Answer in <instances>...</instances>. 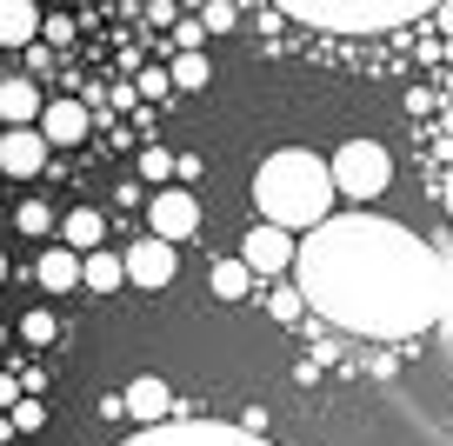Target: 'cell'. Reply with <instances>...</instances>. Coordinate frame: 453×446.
Instances as JSON below:
<instances>
[{"instance_id": "6da1fadb", "label": "cell", "mask_w": 453, "mask_h": 446, "mask_svg": "<svg viewBox=\"0 0 453 446\" xmlns=\"http://www.w3.org/2000/svg\"><path fill=\"white\" fill-rule=\"evenodd\" d=\"M300 300L313 313H326L347 334H420L426 320H440V260L426 253V240H413L407 227L373 220V213H347L326 220L300 240L294 253Z\"/></svg>"}, {"instance_id": "7a4b0ae2", "label": "cell", "mask_w": 453, "mask_h": 446, "mask_svg": "<svg viewBox=\"0 0 453 446\" xmlns=\"http://www.w3.org/2000/svg\"><path fill=\"white\" fill-rule=\"evenodd\" d=\"M334 173H326L320 154H307V147H280V154L260 160L254 173V207L267 227H280V234H313V227L334 220Z\"/></svg>"}, {"instance_id": "3957f363", "label": "cell", "mask_w": 453, "mask_h": 446, "mask_svg": "<svg viewBox=\"0 0 453 446\" xmlns=\"http://www.w3.org/2000/svg\"><path fill=\"white\" fill-rule=\"evenodd\" d=\"M326 173H334L340 200L367 207V200H380L387 187H394V154H387L380 140H340V154L326 160Z\"/></svg>"}, {"instance_id": "277c9868", "label": "cell", "mask_w": 453, "mask_h": 446, "mask_svg": "<svg viewBox=\"0 0 453 446\" xmlns=\"http://www.w3.org/2000/svg\"><path fill=\"white\" fill-rule=\"evenodd\" d=\"M287 20H300V27H400V20H413V7H334V0H294L287 7Z\"/></svg>"}, {"instance_id": "5b68a950", "label": "cell", "mask_w": 453, "mask_h": 446, "mask_svg": "<svg viewBox=\"0 0 453 446\" xmlns=\"http://www.w3.org/2000/svg\"><path fill=\"white\" fill-rule=\"evenodd\" d=\"M127 446H267V440H254V433H241V427H207V419H167V427L141 433V440H127Z\"/></svg>"}, {"instance_id": "8992f818", "label": "cell", "mask_w": 453, "mask_h": 446, "mask_svg": "<svg viewBox=\"0 0 453 446\" xmlns=\"http://www.w3.org/2000/svg\"><path fill=\"white\" fill-rule=\"evenodd\" d=\"M147 227H154V240H194L200 227V200L180 194V187H160V194H147Z\"/></svg>"}, {"instance_id": "52a82bcc", "label": "cell", "mask_w": 453, "mask_h": 446, "mask_svg": "<svg viewBox=\"0 0 453 446\" xmlns=\"http://www.w3.org/2000/svg\"><path fill=\"white\" fill-rule=\"evenodd\" d=\"M294 253H300V240L280 234V227H267V220L241 240V266H247V273H287V266H294Z\"/></svg>"}, {"instance_id": "ba28073f", "label": "cell", "mask_w": 453, "mask_h": 446, "mask_svg": "<svg viewBox=\"0 0 453 446\" xmlns=\"http://www.w3.org/2000/svg\"><path fill=\"white\" fill-rule=\"evenodd\" d=\"M120 266H127V280H134V287L160 293V287H167L173 273H180V253H173L167 240H154V234H147L141 247H127V260H120Z\"/></svg>"}, {"instance_id": "9c48e42d", "label": "cell", "mask_w": 453, "mask_h": 446, "mask_svg": "<svg viewBox=\"0 0 453 446\" xmlns=\"http://www.w3.org/2000/svg\"><path fill=\"white\" fill-rule=\"evenodd\" d=\"M41 167H47L41 127H7V134H0V173H7V181H34Z\"/></svg>"}, {"instance_id": "30bf717a", "label": "cell", "mask_w": 453, "mask_h": 446, "mask_svg": "<svg viewBox=\"0 0 453 446\" xmlns=\"http://www.w3.org/2000/svg\"><path fill=\"white\" fill-rule=\"evenodd\" d=\"M120 406H127V413L154 433V427H167V413H173V387H167L160 373H141L127 393H120Z\"/></svg>"}, {"instance_id": "8fae6325", "label": "cell", "mask_w": 453, "mask_h": 446, "mask_svg": "<svg viewBox=\"0 0 453 446\" xmlns=\"http://www.w3.org/2000/svg\"><path fill=\"white\" fill-rule=\"evenodd\" d=\"M87 127H94V113H87L81 100H47L41 107V140L47 147H81Z\"/></svg>"}, {"instance_id": "7c38bea8", "label": "cell", "mask_w": 453, "mask_h": 446, "mask_svg": "<svg viewBox=\"0 0 453 446\" xmlns=\"http://www.w3.org/2000/svg\"><path fill=\"white\" fill-rule=\"evenodd\" d=\"M41 87L34 81H0V127H34L41 120Z\"/></svg>"}, {"instance_id": "4fadbf2b", "label": "cell", "mask_w": 453, "mask_h": 446, "mask_svg": "<svg viewBox=\"0 0 453 446\" xmlns=\"http://www.w3.org/2000/svg\"><path fill=\"white\" fill-rule=\"evenodd\" d=\"M100 240H107L100 207H73L67 220H60V247H67V253H100Z\"/></svg>"}, {"instance_id": "5bb4252c", "label": "cell", "mask_w": 453, "mask_h": 446, "mask_svg": "<svg viewBox=\"0 0 453 446\" xmlns=\"http://www.w3.org/2000/svg\"><path fill=\"white\" fill-rule=\"evenodd\" d=\"M41 34V7L34 0H0V47H27Z\"/></svg>"}, {"instance_id": "9a60e30c", "label": "cell", "mask_w": 453, "mask_h": 446, "mask_svg": "<svg viewBox=\"0 0 453 446\" xmlns=\"http://www.w3.org/2000/svg\"><path fill=\"white\" fill-rule=\"evenodd\" d=\"M34 273H41V287H47V293H73V287H81V253H67V247H47Z\"/></svg>"}, {"instance_id": "2e32d148", "label": "cell", "mask_w": 453, "mask_h": 446, "mask_svg": "<svg viewBox=\"0 0 453 446\" xmlns=\"http://www.w3.org/2000/svg\"><path fill=\"white\" fill-rule=\"evenodd\" d=\"M120 280H127V266L113 260L107 247H100V253H87V260H81V287H94V293H113Z\"/></svg>"}, {"instance_id": "e0dca14e", "label": "cell", "mask_w": 453, "mask_h": 446, "mask_svg": "<svg viewBox=\"0 0 453 446\" xmlns=\"http://www.w3.org/2000/svg\"><path fill=\"white\" fill-rule=\"evenodd\" d=\"M207 81H213V60L200 54V47H194V54H187V47H180V60H173V67H167V87H180V94H194V87H207Z\"/></svg>"}, {"instance_id": "ac0fdd59", "label": "cell", "mask_w": 453, "mask_h": 446, "mask_svg": "<svg viewBox=\"0 0 453 446\" xmlns=\"http://www.w3.org/2000/svg\"><path fill=\"white\" fill-rule=\"evenodd\" d=\"M207 287L220 293V300H247V287H254V273H247L241 260H213V273H207Z\"/></svg>"}, {"instance_id": "d6986e66", "label": "cell", "mask_w": 453, "mask_h": 446, "mask_svg": "<svg viewBox=\"0 0 453 446\" xmlns=\"http://www.w3.org/2000/svg\"><path fill=\"white\" fill-rule=\"evenodd\" d=\"M267 313H273V320H280V327H294L300 313H307V300H300V287H280V293H273V300H267Z\"/></svg>"}, {"instance_id": "ffe728a7", "label": "cell", "mask_w": 453, "mask_h": 446, "mask_svg": "<svg viewBox=\"0 0 453 446\" xmlns=\"http://www.w3.org/2000/svg\"><path fill=\"white\" fill-rule=\"evenodd\" d=\"M14 227H20V234H34V240H41L47 227H54V207H47V200H27V207L14 213Z\"/></svg>"}, {"instance_id": "44dd1931", "label": "cell", "mask_w": 453, "mask_h": 446, "mask_svg": "<svg viewBox=\"0 0 453 446\" xmlns=\"http://www.w3.org/2000/svg\"><path fill=\"white\" fill-rule=\"evenodd\" d=\"M7 427H14V433H41V427H47V406L34 400V393H20V406H14V419H7Z\"/></svg>"}, {"instance_id": "7402d4cb", "label": "cell", "mask_w": 453, "mask_h": 446, "mask_svg": "<svg viewBox=\"0 0 453 446\" xmlns=\"http://www.w3.org/2000/svg\"><path fill=\"white\" fill-rule=\"evenodd\" d=\"M141 181H154V187L173 181V154H167V147H147V154H141Z\"/></svg>"}, {"instance_id": "603a6c76", "label": "cell", "mask_w": 453, "mask_h": 446, "mask_svg": "<svg viewBox=\"0 0 453 446\" xmlns=\"http://www.w3.org/2000/svg\"><path fill=\"white\" fill-rule=\"evenodd\" d=\"M20 340H27V347H47V340H54V313H47V307H34L27 320H20Z\"/></svg>"}, {"instance_id": "cb8c5ba5", "label": "cell", "mask_w": 453, "mask_h": 446, "mask_svg": "<svg viewBox=\"0 0 453 446\" xmlns=\"http://www.w3.org/2000/svg\"><path fill=\"white\" fill-rule=\"evenodd\" d=\"M200 20H207V27H234V20H241V7H207Z\"/></svg>"}, {"instance_id": "d4e9b609", "label": "cell", "mask_w": 453, "mask_h": 446, "mask_svg": "<svg viewBox=\"0 0 453 446\" xmlns=\"http://www.w3.org/2000/svg\"><path fill=\"white\" fill-rule=\"evenodd\" d=\"M0 406H20V380L14 373H0Z\"/></svg>"}, {"instance_id": "484cf974", "label": "cell", "mask_w": 453, "mask_h": 446, "mask_svg": "<svg viewBox=\"0 0 453 446\" xmlns=\"http://www.w3.org/2000/svg\"><path fill=\"white\" fill-rule=\"evenodd\" d=\"M447 213H453V173H447Z\"/></svg>"}, {"instance_id": "4316f807", "label": "cell", "mask_w": 453, "mask_h": 446, "mask_svg": "<svg viewBox=\"0 0 453 446\" xmlns=\"http://www.w3.org/2000/svg\"><path fill=\"white\" fill-rule=\"evenodd\" d=\"M0 280H7V253H0Z\"/></svg>"}, {"instance_id": "83f0119b", "label": "cell", "mask_w": 453, "mask_h": 446, "mask_svg": "<svg viewBox=\"0 0 453 446\" xmlns=\"http://www.w3.org/2000/svg\"><path fill=\"white\" fill-rule=\"evenodd\" d=\"M447 94H453V73H447Z\"/></svg>"}, {"instance_id": "f1b7e54d", "label": "cell", "mask_w": 453, "mask_h": 446, "mask_svg": "<svg viewBox=\"0 0 453 446\" xmlns=\"http://www.w3.org/2000/svg\"><path fill=\"white\" fill-rule=\"evenodd\" d=\"M0 340H7V327H0Z\"/></svg>"}]
</instances>
